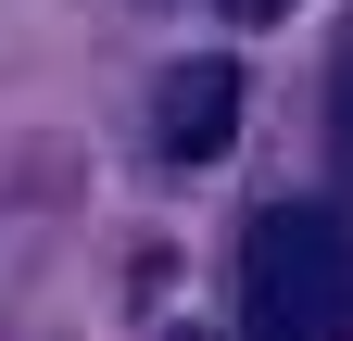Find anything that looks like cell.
Listing matches in <instances>:
<instances>
[{"label":"cell","instance_id":"cell-3","mask_svg":"<svg viewBox=\"0 0 353 341\" xmlns=\"http://www.w3.org/2000/svg\"><path fill=\"white\" fill-rule=\"evenodd\" d=\"M328 126H341V177H353V64H341V89H328Z\"/></svg>","mask_w":353,"mask_h":341},{"label":"cell","instance_id":"cell-4","mask_svg":"<svg viewBox=\"0 0 353 341\" xmlns=\"http://www.w3.org/2000/svg\"><path fill=\"white\" fill-rule=\"evenodd\" d=\"M228 13H240V26H278V13H290V0H228Z\"/></svg>","mask_w":353,"mask_h":341},{"label":"cell","instance_id":"cell-2","mask_svg":"<svg viewBox=\"0 0 353 341\" xmlns=\"http://www.w3.org/2000/svg\"><path fill=\"white\" fill-rule=\"evenodd\" d=\"M152 139L176 164H214L240 139V64L228 51H190V64H164V89H152Z\"/></svg>","mask_w":353,"mask_h":341},{"label":"cell","instance_id":"cell-1","mask_svg":"<svg viewBox=\"0 0 353 341\" xmlns=\"http://www.w3.org/2000/svg\"><path fill=\"white\" fill-rule=\"evenodd\" d=\"M240 341H353V228L328 202H265L240 240Z\"/></svg>","mask_w":353,"mask_h":341}]
</instances>
